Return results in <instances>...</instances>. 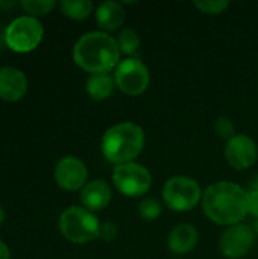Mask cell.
Segmentation results:
<instances>
[{
  "mask_svg": "<svg viewBox=\"0 0 258 259\" xmlns=\"http://www.w3.org/2000/svg\"><path fill=\"white\" fill-rule=\"evenodd\" d=\"M248 209L251 215L258 219V188L248 191Z\"/></svg>",
  "mask_w": 258,
  "mask_h": 259,
  "instance_id": "24",
  "label": "cell"
},
{
  "mask_svg": "<svg viewBox=\"0 0 258 259\" xmlns=\"http://www.w3.org/2000/svg\"><path fill=\"white\" fill-rule=\"evenodd\" d=\"M193 6L199 9L202 14L219 15L230 8V2L228 0H196L193 2Z\"/></svg>",
  "mask_w": 258,
  "mask_h": 259,
  "instance_id": "21",
  "label": "cell"
},
{
  "mask_svg": "<svg viewBox=\"0 0 258 259\" xmlns=\"http://www.w3.org/2000/svg\"><path fill=\"white\" fill-rule=\"evenodd\" d=\"M3 222H5V211H3V208H2V205H0V226H2Z\"/></svg>",
  "mask_w": 258,
  "mask_h": 259,
  "instance_id": "27",
  "label": "cell"
},
{
  "mask_svg": "<svg viewBox=\"0 0 258 259\" xmlns=\"http://www.w3.org/2000/svg\"><path fill=\"white\" fill-rule=\"evenodd\" d=\"M199 182L189 176H173L163 187V203L175 212H189L202 202Z\"/></svg>",
  "mask_w": 258,
  "mask_h": 259,
  "instance_id": "5",
  "label": "cell"
},
{
  "mask_svg": "<svg viewBox=\"0 0 258 259\" xmlns=\"http://www.w3.org/2000/svg\"><path fill=\"white\" fill-rule=\"evenodd\" d=\"M44 36V26L30 15H20L5 29V44L15 53H29L35 50Z\"/></svg>",
  "mask_w": 258,
  "mask_h": 259,
  "instance_id": "6",
  "label": "cell"
},
{
  "mask_svg": "<svg viewBox=\"0 0 258 259\" xmlns=\"http://www.w3.org/2000/svg\"><path fill=\"white\" fill-rule=\"evenodd\" d=\"M81 203L85 209L91 212H97L105 209L111 199L113 190L111 185L103 179H94L87 182V185L81 190Z\"/></svg>",
  "mask_w": 258,
  "mask_h": 259,
  "instance_id": "13",
  "label": "cell"
},
{
  "mask_svg": "<svg viewBox=\"0 0 258 259\" xmlns=\"http://www.w3.org/2000/svg\"><path fill=\"white\" fill-rule=\"evenodd\" d=\"M59 9L67 18L82 21L94 12V5L90 0H62L59 2Z\"/></svg>",
  "mask_w": 258,
  "mask_h": 259,
  "instance_id": "17",
  "label": "cell"
},
{
  "mask_svg": "<svg viewBox=\"0 0 258 259\" xmlns=\"http://www.w3.org/2000/svg\"><path fill=\"white\" fill-rule=\"evenodd\" d=\"M0 259H11V252L6 243L0 240Z\"/></svg>",
  "mask_w": 258,
  "mask_h": 259,
  "instance_id": "25",
  "label": "cell"
},
{
  "mask_svg": "<svg viewBox=\"0 0 258 259\" xmlns=\"http://www.w3.org/2000/svg\"><path fill=\"white\" fill-rule=\"evenodd\" d=\"M201 205L208 220L225 228L243 223L249 214L248 191L230 181L214 182L204 190Z\"/></svg>",
  "mask_w": 258,
  "mask_h": 259,
  "instance_id": "1",
  "label": "cell"
},
{
  "mask_svg": "<svg viewBox=\"0 0 258 259\" xmlns=\"http://www.w3.org/2000/svg\"><path fill=\"white\" fill-rule=\"evenodd\" d=\"M254 243V228L245 223H239L224 231L219 240V249L227 259H242L251 252Z\"/></svg>",
  "mask_w": 258,
  "mask_h": 259,
  "instance_id": "9",
  "label": "cell"
},
{
  "mask_svg": "<svg viewBox=\"0 0 258 259\" xmlns=\"http://www.w3.org/2000/svg\"><path fill=\"white\" fill-rule=\"evenodd\" d=\"M59 232L65 240L75 244H87L99 238L100 222L94 212L84 206H70L59 215Z\"/></svg>",
  "mask_w": 258,
  "mask_h": 259,
  "instance_id": "4",
  "label": "cell"
},
{
  "mask_svg": "<svg viewBox=\"0 0 258 259\" xmlns=\"http://www.w3.org/2000/svg\"><path fill=\"white\" fill-rule=\"evenodd\" d=\"M117 46H119V50L122 55H126L128 58H132L137 50L140 49L141 46V38L140 35L134 30V29H123L119 32L117 38Z\"/></svg>",
  "mask_w": 258,
  "mask_h": 259,
  "instance_id": "18",
  "label": "cell"
},
{
  "mask_svg": "<svg viewBox=\"0 0 258 259\" xmlns=\"http://www.w3.org/2000/svg\"><path fill=\"white\" fill-rule=\"evenodd\" d=\"M119 234V228L111 223V222H105V223H100V229H99V238L105 243H111L116 240Z\"/></svg>",
  "mask_w": 258,
  "mask_h": 259,
  "instance_id": "23",
  "label": "cell"
},
{
  "mask_svg": "<svg viewBox=\"0 0 258 259\" xmlns=\"http://www.w3.org/2000/svg\"><path fill=\"white\" fill-rule=\"evenodd\" d=\"M163 212V205L155 197H144L138 205V215L144 222H155Z\"/></svg>",
  "mask_w": 258,
  "mask_h": 259,
  "instance_id": "20",
  "label": "cell"
},
{
  "mask_svg": "<svg viewBox=\"0 0 258 259\" xmlns=\"http://www.w3.org/2000/svg\"><path fill=\"white\" fill-rule=\"evenodd\" d=\"M120 56L116 38L102 30L84 33L73 46L75 64L90 74H103L116 70L122 61Z\"/></svg>",
  "mask_w": 258,
  "mask_h": 259,
  "instance_id": "2",
  "label": "cell"
},
{
  "mask_svg": "<svg viewBox=\"0 0 258 259\" xmlns=\"http://www.w3.org/2000/svg\"><path fill=\"white\" fill-rule=\"evenodd\" d=\"M144 129L132 121H122L108 127L100 141L105 159L114 165L135 161L144 149Z\"/></svg>",
  "mask_w": 258,
  "mask_h": 259,
  "instance_id": "3",
  "label": "cell"
},
{
  "mask_svg": "<svg viewBox=\"0 0 258 259\" xmlns=\"http://www.w3.org/2000/svg\"><path fill=\"white\" fill-rule=\"evenodd\" d=\"M111 179L116 190L131 199L144 196L152 187V175L149 168L135 161L114 165Z\"/></svg>",
  "mask_w": 258,
  "mask_h": 259,
  "instance_id": "7",
  "label": "cell"
},
{
  "mask_svg": "<svg viewBox=\"0 0 258 259\" xmlns=\"http://www.w3.org/2000/svg\"><path fill=\"white\" fill-rule=\"evenodd\" d=\"M199 241L198 229L193 225L181 223L175 226L167 235V249L175 255L190 253Z\"/></svg>",
  "mask_w": 258,
  "mask_h": 259,
  "instance_id": "14",
  "label": "cell"
},
{
  "mask_svg": "<svg viewBox=\"0 0 258 259\" xmlns=\"http://www.w3.org/2000/svg\"><path fill=\"white\" fill-rule=\"evenodd\" d=\"M56 6L55 0H21L20 8L30 17H41L52 12Z\"/></svg>",
  "mask_w": 258,
  "mask_h": 259,
  "instance_id": "19",
  "label": "cell"
},
{
  "mask_svg": "<svg viewBox=\"0 0 258 259\" xmlns=\"http://www.w3.org/2000/svg\"><path fill=\"white\" fill-rule=\"evenodd\" d=\"M214 132L219 138H224V140H230L236 135V127H234V123L231 118L228 117H219L216 121H214Z\"/></svg>",
  "mask_w": 258,
  "mask_h": 259,
  "instance_id": "22",
  "label": "cell"
},
{
  "mask_svg": "<svg viewBox=\"0 0 258 259\" xmlns=\"http://www.w3.org/2000/svg\"><path fill=\"white\" fill-rule=\"evenodd\" d=\"M173 259H184V258H173Z\"/></svg>",
  "mask_w": 258,
  "mask_h": 259,
  "instance_id": "29",
  "label": "cell"
},
{
  "mask_svg": "<svg viewBox=\"0 0 258 259\" xmlns=\"http://www.w3.org/2000/svg\"><path fill=\"white\" fill-rule=\"evenodd\" d=\"M53 178L61 190L79 191L88 182V168L81 158L68 155L56 162Z\"/></svg>",
  "mask_w": 258,
  "mask_h": 259,
  "instance_id": "10",
  "label": "cell"
},
{
  "mask_svg": "<svg viewBox=\"0 0 258 259\" xmlns=\"http://www.w3.org/2000/svg\"><path fill=\"white\" fill-rule=\"evenodd\" d=\"M114 88H116L114 76H111L109 73L90 74L85 82L87 94L96 102H102V100H106L108 97H111Z\"/></svg>",
  "mask_w": 258,
  "mask_h": 259,
  "instance_id": "16",
  "label": "cell"
},
{
  "mask_svg": "<svg viewBox=\"0 0 258 259\" xmlns=\"http://www.w3.org/2000/svg\"><path fill=\"white\" fill-rule=\"evenodd\" d=\"M252 228H254V232H255V235L258 237V219L255 220V223H254V226H252Z\"/></svg>",
  "mask_w": 258,
  "mask_h": 259,
  "instance_id": "28",
  "label": "cell"
},
{
  "mask_svg": "<svg viewBox=\"0 0 258 259\" xmlns=\"http://www.w3.org/2000/svg\"><path fill=\"white\" fill-rule=\"evenodd\" d=\"M225 159L230 167L237 171L251 168L258 158V147L255 141L246 134H236L225 144Z\"/></svg>",
  "mask_w": 258,
  "mask_h": 259,
  "instance_id": "11",
  "label": "cell"
},
{
  "mask_svg": "<svg viewBox=\"0 0 258 259\" xmlns=\"http://www.w3.org/2000/svg\"><path fill=\"white\" fill-rule=\"evenodd\" d=\"M17 5H20V3H17V2H0V8H6V9H11Z\"/></svg>",
  "mask_w": 258,
  "mask_h": 259,
  "instance_id": "26",
  "label": "cell"
},
{
  "mask_svg": "<svg viewBox=\"0 0 258 259\" xmlns=\"http://www.w3.org/2000/svg\"><path fill=\"white\" fill-rule=\"evenodd\" d=\"M125 8L123 3L116 2V0H106L102 2L96 9H94V17L96 23L100 27L102 32H114L119 30L123 26L125 21Z\"/></svg>",
  "mask_w": 258,
  "mask_h": 259,
  "instance_id": "15",
  "label": "cell"
},
{
  "mask_svg": "<svg viewBox=\"0 0 258 259\" xmlns=\"http://www.w3.org/2000/svg\"><path fill=\"white\" fill-rule=\"evenodd\" d=\"M113 76L116 88L131 97L143 94L151 83V71L148 65L135 56L122 59Z\"/></svg>",
  "mask_w": 258,
  "mask_h": 259,
  "instance_id": "8",
  "label": "cell"
},
{
  "mask_svg": "<svg viewBox=\"0 0 258 259\" xmlns=\"http://www.w3.org/2000/svg\"><path fill=\"white\" fill-rule=\"evenodd\" d=\"M27 91V79L20 68H0V99L5 102H18Z\"/></svg>",
  "mask_w": 258,
  "mask_h": 259,
  "instance_id": "12",
  "label": "cell"
}]
</instances>
